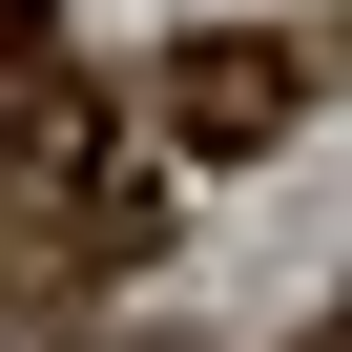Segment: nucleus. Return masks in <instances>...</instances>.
<instances>
[{"label":"nucleus","instance_id":"nucleus-1","mask_svg":"<svg viewBox=\"0 0 352 352\" xmlns=\"http://www.w3.org/2000/svg\"><path fill=\"white\" fill-rule=\"evenodd\" d=\"M290 83H311L290 42H166V124H187V145H270Z\"/></svg>","mask_w":352,"mask_h":352},{"label":"nucleus","instance_id":"nucleus-2","mask_svg":"<svg viewBox=\"0 0 352 352\" xmlns=\"http://www.w3.org/2000/svg\"><path fill=\"white\" fill-rule=\"evenodd\" d=\"M311 352H352V311H331V331H311Z\"/></svg>","mask_w":352,"mask_h":352}]
</instances>
